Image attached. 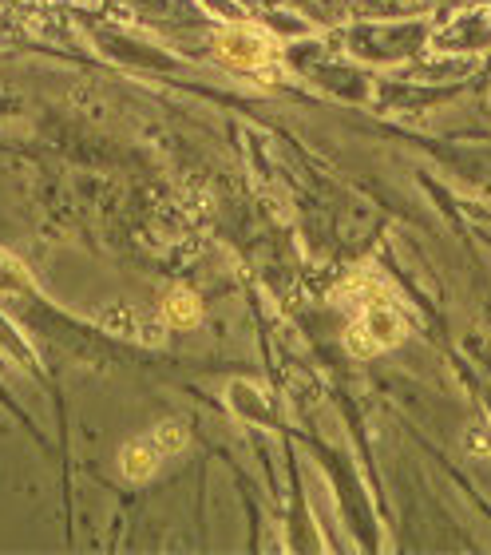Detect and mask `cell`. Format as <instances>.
<instances>
[{
	"mask_svg": "<svg viewBox=\"0 0 491 555\" xmlns=\"http://www.w3.org/2000/svg\"><path fill=\"white\" fill-rule=\"evenodd\" d=\"M163 444H159V433H151V437H143V441H135L127 452H123V468L131 472V476H147L159 460H163Z\"/></svg>",
	"mask_w": 491,
	"mask_h": 555,
	"instance_id": "1",
	"label": "cell"
},
{
	"mask_svg": "<svg viewBox=\"0 0 491 555\" xmlns=\"http://www.w3.org/2000/svg\"><path fill=\"white\" fill-rule=\"evenodd\" d=\"M171 302H175L171 310L179 314V322H195V298H187V294H175Z\"/></svg>",
	"mask_w": 491,
	"mask_h": 555,
	"instance_id": "2",
	"label": "cell"
}]
</instances>
